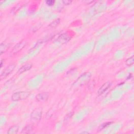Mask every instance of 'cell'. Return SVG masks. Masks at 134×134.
<instances>
[{
    "mask_svg": "<svg viewBox=\"0 0 134 134\" xmlns=\"http://www.w3.org/2000/svg\"><path fill=\"white\" fill-rule=\"evenodd\" d=\"M41 112H39V111H36L34 112L32 114V118H33L34 120H38V118H40L41 116Z\"/></svg>",
    "mask_w": 134,
    "mask_h": 134,
    "instance_id": "ba28073f",
    "label": "cell"
},
{
    "mask_svg": "<svg viewBox=\"0 0 134 134\" xmlns=\"http://www.w3.org/2000/svg\"><path fill=\"white\" fill-rule=\"evenodd\" d=\"M30 95V93L28 92L21 91L14 93L12 95V100L13 101H20L26 99Z\"/></svg>",
    "mask_w": 134,
    "mask_h": 134,
    "instance_id": "7a4b0ae2",
    "label": "cell"
},
{
    "mask_svg": "<svg viewBox=\"0 0 134 134\" xmlns=\"http://www.w3.org/2000/svg\"><path fill=\"white\" fill-rule=\"evenodd\" d=\"M54 3H55V1H48L46 2L47 4H48V5H52Z\"/></svg>",
    "mask_w": 134,
    "mask_h": 134,
    "instance_id": "4fadbf2b",
    "label": "cell"
},
{
    "mask_svg": "<svg viewBox=\"0 0 134 134\" xmlns=\"http://www.w3.org/2000/svg\"><path fill=\"white\" fill-rule=\"evenodd\" d=\"M48 98H49V94L47 92H42L39 93L36 95V99L39 102L47 101Z\"/></svg>",
    "mask_w": 134,
    "mask_h": 134,
    "instance_id": "5b68a950",
    "label": "cell"
},
{
    "mask_svg": "<svg viewBox=\"0 0 134 134\" xmlns=\"http://www.w3.org/2000/svg\"><path fill=\"white\" fill-rule=\"evenodd\" d=\"M111 83L110 82H107L105 83L100 88L99 91H98V94L99 95H101L103 94L105 92H106L111 86Z\"/></svg>",
    "mask_w": 134,
    "mask_h": 134,
    "instance_id": "8992f818",
    "label": "cell"
},
{
    "mask_svg": "<svg viewBox=\"0 0 134 134\" xmlns=\"http://www.w3.org/2000/svg\"><path fill=\"white\" fill-rule=\"evenodd\" d=\"M32 64L29 63L26 64L24 65L21 68H20L19 71H18V72L20 74L23 73L25 72H26V71L29 70L32 68Z\"/></svg>",
    "mask_w": 134,
    "mask_h": 134,
    "instance_id": "52a82bcc",
    "label": "cell"
},
{
    "mask_svg": "<svg viewBox=\"0 0 134 134\" xmlns=\"http://www.w3.org/2000/svg\"><path fill=\"white\" fill-rule=\"evenodd\" d=\"M133 62H134V57L133 56H132L131 57H130L129 58H128L125 62L126 64L128 66H130L132 65H133Z\"/></svg>",
    "mask_w": 134,
    "mask_h": 134,
    "instance_id": "8fae6325",
    "label": "cell"
},
{
    "mask_svg": "<svg viewBox=\"0 0 134 134\" xmlns=\"http://www.w3.org/2000/svg\"><path fill=\"white\" fill-rule=\"evenodd\" d=\"M26 43L27 42L26 41H22L16 44L11 51L12 54L13 55H16V53H18L19 52H20L26 46Z\"/></svg>",
    "mask_w": 134,
    "mask_h": 134,
    "instance_id": "3957f363",
    "label": "cell"
},
{
    "mask_svg": "<svg viewBox=\"0 0 134 134\" xmlns=\"http://www.w3.org/2000/svg\"><path fill=\"white\" fill-rule=\"evenodd\" d=\"M91 74L90 73H85L82 75L78 79L76 82L74 83L76 86H81L85 84L88 82L91 78Z\"/></svg>",
    "mask_w": 134,
    "mask_h": 134,
    "instance_id": "6da1fadb",
    "label": "cell"
},
{
    "mask_svg": "<svg viewBox=\"0 0 134 134\" xmlns=\"http://www.w3.org/2000/svg\"><path fill=\"white\" fill-rule=\"evenodd\" d=\"M33 128L32 126L27 125L24 127V128L23 129L22 131V133H29L32 132V131H33Z\"/></svg>",
    "mask_w": 134,
    "mask_h": 134,
    "instance_id": "30bf717a",
    "label": "cell"
},
{
    "mask_svg": "<svg viewBox=\"0 0 134 134\" xmlns=\"http://www.w3.org/2000/svg\"><path fill=\"white\" fill-rule=\"evenodd\" d=\"M15 68V65L13 64L10 65L8 67H7V68L4 70V71L1 74V79L2 80L3 79L6 77L8 75H9L10 73H11L14 71Z\"/></svg>",
    "mask_w": 134,
    "mask_h": 134,
    "instance_id": "277c9868",
    "label": "cell"
},
{
    "mask_svg": "<svg viewBox=\"0 0 134 134\" xmlns=\"http://www.w3.org/2000/svg\"><path fill=\"white\" fill-rule=\"evenodd\" d=\"M71 1H63V3H65V4H70V3H71Z\"/></svg>",
    "mask_w": 134,
    "mask_h": 134,
    "instance_id": "5bb4252c",
    "label": "cell"
},
{
    "mask_svg": "<svg viewBox=\"0 0 134 134\" xmlns=\"http://www.w3.org/2000/svg\"><path fill=\"white\" fill-rule=\"evenodd\" d=\"M19 131V127L17 126H14L11 127L10 129H8L7 133H11V134H15L18 132Z\"/></svg>",
    "mask_w": 134,
    "mask_h": 134,
    "instance_id": "9c48e42d",
    "label": "cell"
},
{
    "mask_svg": "<svg viewBox=\"0 0 134 134\" xmlns=\"http://www.w3.org/2000/svg\"><path fill=\"white\" fill-rule=\"evenodd\" d=\"M60 22V20L59 19H57L56 20H55L54 22H53L51 25L50 26L52 27H56V26H58V25L59 24Z\"/></svg>",
    "mask_w": 134,
    "mask_h": 134,
    "instance_id": "7c38bea8",
    "label": "cell"
}]
</instances>
